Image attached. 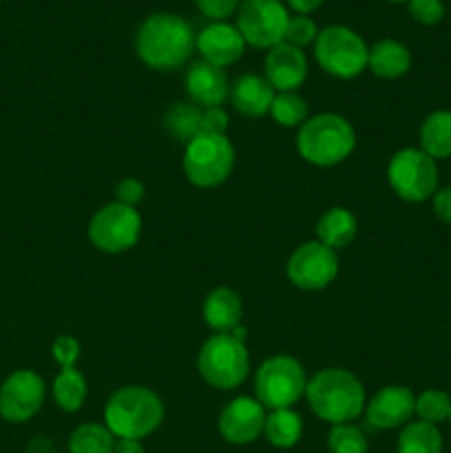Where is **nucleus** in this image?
<instances>
[{"instance_id":"f257e3e1","label":"nucleus","mask_w":451,"mask_h":453,"mask_svg":"<svg viewBox=\"0 0 451 453\" xmlns=\"http://www.w3.org/2000/svg\"><path fill=\"white\" fill-rule=\"evenodd\" d=\"M140 60L155 71H175L195 49L193 27L177 13L159 12L146 18L135 35Z\"/></svg>"},{"instance_id":"f03ea898","label":"nucleus","mask_w":451,"mask_h":453,"mask_svg":"<svg viewBox=\"0 0 451 453\" xmlns=\"http://www.w3.org/2000/svg\"><path fill=\"white\" fill-rule=\"evenodd\" d=\"M305 401L314 416L325 423H352L365 411V388L349 370L325 367L308 380Z\"/></svg>"},{"instance_id":"7ed1b4c3","label":"nucleus","mask_w":451,"mask_h":453,"mask_svg":"<svg viewBox=\"0 0 451 453\" xmlns=\"http://www.w3.org/2000/svg\"><path fill=\"white\" fill-rule=\"evenodd\" d=\"M164 420V403L144 385H126L109 398L104 407V425L115 438L150 436Z\"/></svg>"},{"instance_id":"20e7f679","label":"nucleus","mask_w":451,"mask_h":453,"mask_svg":"<svg viewBox=\"0 0 451 453\" xmlns=\"http://www.w3.org/2000/svg\"><path fill=\"white\" fill-rule=\"evenodd\" d=\"M356 133L339 113H318L303 122L296 135V150L312 166L330 168L354 153Z\"/></svg>"},{"instance_id":"39448f33","label":"nucleus","mask_w":451,"mask_h":453,"mask_svg":"<svg viewBox=\"0 0 451 453\" xmlns=\"http://www.w3.org/2000/svg\"><path fill=\"white\" fill-rule=\"evenodd\" d=\"M197 370L210 388L219 392L237 389L250 372V357L243 341L234 339L230 332L210 336L202 345L197 357Z\"/></svg>"},{"instance_id":"423d86ee","label":"nucleus","mask_w":451,"mask_h":453,"mask_svg":"<svg viewBox=\"0 0 451 453\" xmlns=\"http://www.w3.org/2000/svg\"><path fill=\"white\" fill-rule=\"evenodd\" d=\"M305 388L303 365L287 354L265 358L255 374V398L270 411L292 410L305 396Z\"/></svg>"},{"instance_id":"0eeeda50","label":"nucleus","mask_w":451,"mask_h":453,"mask_svg":"<svg viewBox=\"0 0 451 453\" xmlns=\"http://www.w3.org/2000/svg\"><path fill=\"white\" fill-rule=\"evenodd\" d=\"M234 168V146L226 135L199 133L186 144L184 175L197 188H217Z\"/></svg>"},{"instance_id":"6e6552de","label":"nucleus","mask_w":451,"mask_h":453,"mask_svg":"<svg viewBox=\"0 0 451 453\" xmlns=\"http://www.w3.org/2000/svg\"><path fill=\"white\" fill-rule=\"evenodd\" d=\"M314 56L325 73L339 80H354L367 69L370 49L354 29L345 25H332L318 31Z\"/></svg>"},{"instance_id":"1a4fd4ad","label":"nucleus","mask_w":451,"mask_h":453,"mask_svg":"<svg viewBox=\"0 0 451 453\" xmlns=\"http://www.w3.org/2000/svg\"><path fill=\"white\" fill-rule=\"evenodd\" d=\"M387 180L394 193L405 202H427L438 190L436 159L420 149L396 150L387 164Z\"/></svg>"},{"instance_id":"9d476101","label":"nucleus","mask_w":451,"mask_h":453,"mask_svg":"<svg viewBox=\"0 0 451 453\" xmlns=\"http://www.w3.org/2000/svg\"><path fill=\"white\" fill-rule=\"evenodd\" d=\"M141 234V217L137 208L111 202L102 206L88 224V239L93 246L109 255L131 250Z\"/></svg>"},{"instance_id":"9b49d317","label":"nucleus","mask_w":451,"mask_h":453,"mask_svg":"<svg viewBox=\"0 0 451 453\" xmlns=\"http://www.w3.org/2000/svg\"><path fill=\"white\" fill-rule=\"evenodd\" d=\"M290 20L281 0H241L237 9V29L246 44L255 49H272L286 38Z\"/></svg>"},{"instance_id":"f8f14e48","label":"nucleus","mask_w":451,"mask_h":453,"mask_svg":"<svg viewBox=\"0 0 451 453\" xmlns=\"http://www.w3.org/2000/svg\"><path fill=\"white\" fill-rule=\"evenodd\" d=\"M286 273L292 286L301 290H323L339 274V257L321 242H305L290 255Z\"/></svg>"},{"instance_id":"ddd939ff","label":"nucleus","mask_w":451,"mask_h":453,"mask_svg":"<svg viewBox=\"0 0 451 453\" xmlns=\"http://www.w3.org/2000/svg\"><path fill=\"white\" fill-rule=\"evenodd\" d=\"M47 385L34 370H18L0 385V416L7 423H27L44 405Z\"/></svg>"},{"instance_id":"4468645a","label":"nucleus","mask_w":451,"mask_h":453,"mask_svg":"<svg viewBox=\"0 0 451 453\" xmlns=\"http://www.w3.org/2000/svg\"><path fill=\"white\" fill-rule=\"evenodd\" d=\"M265 407L256 398L239 396L221 410L217 427L230 445H250L264 434Z\"/></svg>"},{"instance_id":"2eb2a0df","label":"nucleus","mask_w":451,"mask_h":453,"mask_svg":"<svg viewBox=\"0 0 451 453\" xmlns=\"http://www.w3.org/2000/svg\"><path fill=\"white\" fill-rule=\"evenodd\" d=\"M414 410L416 396L409 388L387 385L365 405V418L374 429H398L409 423Z\"/></svg>"},{"instance_id":"dca6fc26","label":"nucleus","mask_w":451,"mask_h":453,"mask_svg":"<svg viewBox=\"0 0 451 453\" xmlns=\"http://www.w3.org/2000/svg\"><path fill=\"white\" fill-rule=\"evenodd\" d=\"M195 47L202 53L203 60L212 66H226L234 65L239 58L246 51V40L239 34L237 25H228V22H210L208 27H203L199 31V35L195 38Z\"/></svg>"},{"instance_id":"f3484780","label":"nucleus","mask_w":451,"mask_h":453,"mask_svg":"<svg viewBox=\"0 0 451 453\" xmlns=\"http://www.w3.org/2000/svg\"><path fill=\"white\" fill-rule=\"evenodd\" d=\"M308 78V58L303 49L290 42H279L265 56V80L277 93H296Z\"/></svg>"},{"instance_id":"a211bd4d","label":"nucleus","mask_w":451,"mask_h":453,"mask_svg":"<svg viewBox=\"0 0 451 453\" xmlns=\"http://www.w3.org/2000/svg\"><path fill=\"white\" fill-rule=\"evenodd\" d=\"M186 93L190 100L203 109H215L230 96V84L224 69L208 65L206 60L195 62L186 73Z\"/></svg>"},{"instance_id":"6ab92c4d","label":"nucleus","mask_w":451,"mask_h":453,"mask_svg":"<svg viewBox=\"0 0 451 453\" xmlns=\"http://www.w3.org/2000/svg\"><path fill=\"white\" fill-rule=\"evenodd\" d=\"M274 96H277V91L272 88V84L255 73L239 75L230 88L233 106L246 118H264L265 113H270Z\"/></svg>"},{"instance_id":"aec40b11","label":"nucleus","mask_w":451,"mask_h":453,"mask_svg":"<svg viewBox=\"0 0 451 453\" xmlns=\"http://www.w3.org/2000/svg\"><path fill=\"white\" fill-rule=\"evenodd\" d=\"M202 314L206 326H210L217 334H221V332H233L234 327H239V321H241V296L233 288H215L206 296V301H203Z\"/></svg>"},{"instance_id":"412c9836","label":"nucleus","mask_w":451,"mask_h":453,"mask_svg":"<svg viewBox=\"0 0 451 453\" xmlns=\"http://www.w3.org/2000/svg\"><path fill=\"white\" fill-rule=\"evenodd\" d=\"M367 69L383 80L402 78L411 69V53L402 42L392 38L378 40L370 47L367 56Z\"/></svg>"},{"instance_id":"4be33fe9","label":"nucleus","mask_w":451,"mask_h":453,"mask_svg":"<svg viewBox=\"0 0 451 453\" xmlns=\"http://www.w3.org/2000/svg\"><path fill=\"white\" fill-rule=\"evenodd\" d=\"M358 224L352 211L343 206H334L323 212L317 221V242L332 250L348 248L356 239Z\"/></svg>"},{"instance_id":"5701e85b","label":"nucleus","mask_w":451,"mask_h":453,"mask_svg":"<svg viewBox=\"0 0 451 453\" xmlns=\"http://www.w3.org/2000/svg\"><path fill=\"white\" fill-rule=\"evenodd\" d=\"M420 150L432 159L451 157V111H433L420 127Z\"/></svg>"},{"instance_id":"b1692460","label":"nucleus","mask_w":451,"mask_h":453,"mask_svg":"<svg viewBox=\"0 0 451 453\" xmlns=\"http://www.w3.org/2000/svg\"><path fill=\"white\" fill-rule=\"evenodd\" d=\"M264 436L277 449H290L303 436V420L294 410H274L265 416Z\"/></svg>"},{"instance_id":"393cba45","label":"nucleus","mask_w":451,"mask_h":453,"mask_svg":"<svg viewBox=\"0 0 451 453\" xmlns=\"http://www.w3.org/2000/svg\"><path fill=\"white\" fill-rule=\"evenodd\" d=\"M53 401L66 414H73L87 401V380H84V374L75 367H62L60 374L53 380Z\"/></svg>"},{"instance_id":"a878e982","label":"nucleus","mask_w":451,"mask_h":453,"mask_svg":"<svg viewBox=\"0 0 451 453\" xmlns=\"http://www.w3.org/2000/svg\"><path fill=\"white\" fill-rule=\"evenodd\" d=\"M202 113L197 104H190V102H177L175 106L166 111L164 115V128L168 131V135L175 137L181 144H188L190 140L202 133Z\"/></svg>"},{"instance_id":"bb28decb","label":"nucleus","mask_w":451,"mask_h":453,"mask_svg":"<svg viewBox=\"0 0 451 453\" xmlns=\"http://www.w3.org/2000/svg\"><path fill=\"white\" fill-rule=\"evenodd\" d=\"M396 453H442V436L436 425L407 423L396 442Z\"/></svg>"},{"instance_id":"cd10ccee","label":"nucleus","mask_w":451,"mask_h":453,"mask_svg":"<svg viewBox=\"0 0 451 453\" xmlns=\"http://www.w3.org/2000/svg\"><path fill=\"white\" fill-rule=\"evenodd\" d=\"M118 438L106 425L84 423L69 438V453H113Z\"/></svg>"},{"instance_id":"c85d7f7f","label":"nucleus","mask_w":451,"mask_h":453,"mask_svg":"<svg viewBox=\"0 0 451 453\" xmlns=\"http://www.w3.org/2000/svg\"><path fill=\"white\" fill-rule=\"evenodd\" d=\"M270 115L279 127L301 128L308 119V102L296 93H277L272 106H270Z\"/></svg>"},{"instance_id":"c756f323","label":"nucleus","mask_w":451,"mask_h":453,"mask_svg":"<svg viewBox=\"0 0 451 453\" xmlns=\"http://www.w3.org/2000/svg\"><path fill=\"white\" fill-rule=\"evenodd\" d=\"M414 414L418 420L429 425H440L449 420L451 414V396L440 389H424L420 396H416V410Z\"/></svg>"},{"instance_id":"7c9ffc66","label":"nucleus","mask_w":451,"mask_h":453,"mask_svg":"<svg viewBox=\"0 0 451 453\" xmlns=\"http://www.w3.org/2000/svg\"><path fill=\"white\" fill-rule=\"evenodd\" d=\"M327 447L330 453H367L370 445L367 438L356 425L343 423V425H332L330 434H327Z\"/></svg>"},{"instance_id":"2f4dec72","label":"nucleus","mask_w":451,"mask_h":453,"mask_svg":"<svg viewBox=\"0 0 451 453\" xmlns=\"http://www.w3.org/2000/svg\"><path fill=\"white\" fill-rule=\"evenodd\" d=\"M317 38H318V27L312 18L301 16V13L290 16L283 42H290V44H294V47L303 49V47H308V44L317 42Z\"/></svg>"},{"instance_id":"473e14b6","label":"nucleus","mask_w":451,"mask_h":453,"mask_svg":"<svg viewBox=\"0 0 451 453\" xmlns=\"http://www.w3.org/2000/svg\"><path fill=\"white\" fill-rule=\"evenodd\" d=\"M409 16L418 25H438L445 18V3L442 0H409Z\"/></svg>"},{"instance_id":"72a5a7b5","label":"nucleus","mask_w":451,"mask_h":453,"mask_svg":"<svg viewBox=\"0 0 451 453\" xmlns=\"http://www.w3.org/2000/svg\"><path fill=\"white\" fill-rule=\"evenodd\" d=\"M80 352H82V348H80V341L75 339V336L62 334L53 341V348H51L53 361H56L60 367H75V363H78L80 358Z\"/></svg>"},{"instance_id":"f704fd0d","label":"nucleus","mask_w":451,"mask_h":453,"mask_svg":"<svg viewBox=\"0 0 451 453\" xmlns=\"http://www.w3.org/2000/svg\"><path fill=\"white\" fill-rule=\"evenodd\" d=\"M195 4H197L199 12H202L203 16L219 22L226 20L228 16H233L239 9V4H241V0H195Z\"/></svg>"},{"instance_id":"c9c22d12","label":"nucleus","mask_w":451,"mask_h":453,"mask_svg":"<svg viewBox=\"0 0 451 453\" xmlns=\"http://www.w3.org/2000/svg\"><path fill=\"white\" fill-rule=\"evenodd\" d=\"M144 197H146L144 184L133 180V177H126V180H122L118 186H115V202L124 203V206L135 208L137 203H141V199Z\"/></svg>"},{"instance_id":"e433bc0d","label":"nucleus","mask_w":451,"mask_h":453,"mask_svg":"<svg viewBox=\"0 0 451 453\" xmlns=\"http://www.w3.org/2000/svg\"><path fill=\"white\" fill-rule=\"evenodd\" d=\"M228 113H226L221 106H215V109H206L202 113V133H208V135H226L228 131Z\"/></svg>"},{"instance_id":"4c0bfd02","label":"nucleus","mask_w":451,"mask_h":453,"mask_svg":"<svg viewBox=\"0 0 451 453\" xmlns=\"http://www.w3.org/2000/svg\"><path fill=\"white\" fill-rule=\"evenodd\" d=\"M432 199L433 212H436L438 219L445 221V224H451V186L436 190V195H433Z\"/></svg>"},{"instance_id":"58836bf2","label":"nucleus","mask_w":451,"mask_h":453,"mask_svg":"<svg viewBox=\"0 0 451 453\" xmlns=\"http://www.w3.org/2000/svg\"><path fill=\"white\" fill-rule=\"evenodd\" d=\"M287 7L292 9V12L301 13V16H308V13H314L318 7H321L325 0H286Z\"/></svg>"},{"instance_id":"ea45409f","label":"nucleus","mask_w":451,"mask_h":453,"mask_svg":"<svg viewBox=\"0 0 451 453\" xmlns=\"http://www.w3.org/2000/svg\"><path fill=\"white\" fill-rule=\"evenodd\" d=\"M113 453H146L141 441H133V438H118Z\"/></svg>"},{"instance_id":"a19ab883","label":"nucleus","mask_w":451,"mask_h":453,"mask_svg":"<svg viewBox=\"0 0 451 453\" xmlns=\"http://www.w3.org/2000/svg\"><path fill=\"white\" fill-rule=\"evenodd\" d=\"M49 447L51 442H47V438H35L29 445V453H49Z\"/></svg>"},{"instance_id":"79ce46f5","label":"nucleus","mask_w":451,"mask_h":453,"mask_svg":"<svg viewBox=\"0 0 451 453\" xmlns=\"http://www.w3.org/2000/svg\"><path fill=\"white\" fill-rule=\"evenodd\" d=\"M389 3H409V0H389Z\"/></svg>"},{"instance_id":"37998d69","label":"nucleus","mask_w":451,"mask_h":453,"mask_svg":"<svg viewBox=\"0 0 451 453\" xmlns=\"http://www.w3.org/2000/svg\"><path fill=\"white\" fill-rule=\"evenodd\" d=\"M449 423H451V414H449Z\"/></svg>"}]
</instances>
